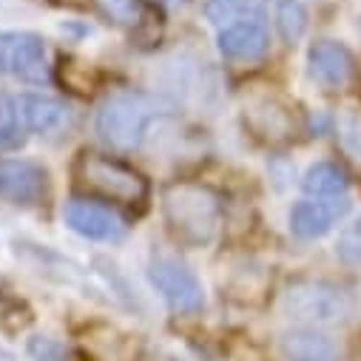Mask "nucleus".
<instances>
[{"instance_id": "obj_1", "label": "nucleus", "mask_w": 361, "mask_h": 361, "mask_svg": "<svg viewBox=\"0 0 361 361\" xmlns=\"http://www.w3.org/2000/svg\"><path fill=\"white\" fill-rule=\"evenodd\" d=\"M162 103L142 92H120L109 97L97 111V134L103 142L120 151H134L142 145L148 128L162 117Z\"/></svg>"}, {"instance_id": "obj_2", "label": "nucleus", "mask_w": 361, "mask_h": 361, "mask_svg": "<svg viewBox=\"0 0 361 361\" xmlns=\"http://www.w3.org/2000/svg\"><path fill=\"white\" fill-rule=\"evenodd\" d=\"M282 310L293 322L305 324H338L347 322L355 310V299L350 290L324 282V279H302L293 282L282 293Z\"/></svg>"}, {"instance_id": "obj_3", "label": "nucleus", "mask_w": 361, "mask_h": 361, "mask_svg": "<svg viewBox=\"0 0 361 361\" xmlns=\"http://www.w3.org/2000/svg\"><path fill=\"white\" fill-rule=\"evenodd\" d=\"M168 225L188 242H208L219 225V200L200 185H171L162 197Z\"/></svg>"}, {"instance_id": "obj_4", "label": "nucleus", "mask_w": 361, "mask_h": 361, "mask_svg": "<svg viewBox=\"0 0 361 361\" xmlns=\"http://www.w3.org/2000/svg\"><path fill=\"white\" fill-rule=\"evenodd\" d=\"M77 176L85 188L100 191L111 200H123V202H140L148 191L145 179L134 168L117 159L100 157V154H82L77 159Z\"/></svg>"}, {"instance_id": "obj_5", "label": "nucleus", "mask_w": 361, "mask_h": 361, "mask_svg": "<svg viewBox=\"0 0 361 361\" xmlns=\"http://www.w3.org/2000/svg\"><path fill=\"white\" fill-rule=\"evenodd\" d=\"M0 74H12L20 82H49V54L40 35L32 32H0Z\"/></svg>"}, {"instance_id": "obj_6", "label": "nucleus", "mask_w": 361, "mask_h": 361, "mask_svg": "<svg viewBox=\"0 0 361 361\" xmlns=\"http://www.w3.org/2000/svg\"><path fill=\"white\" fill-rule=\"evenodd\" d=\"M148 282L176 313H197L205 307V288L183 262L165 256L154 259L148 264Z\"/></svg>"}, {"instance_id": "obj_7", "label": "nucleus", "mask_w": 361, "mask_h": 361, "mask_svg": "<svg viewBox=\"0 0 361 361\" xmlns=\"http://www.w3.org/2000/svg\"><path fill=\"white\" fill-rule=\"evenodd\" d=\"M63 219L66 225L80 233L82 239H94V242H120L126 236V225L123 219L109 208V205H100V202H92V200H82V197H74L66 202L63 208Z\"/></svg>"}, {"instance_id": "obj_8", "label": "nucleus", "mask_w": 361, "mask_h": 361, "mask_svg": "<svg viewBox=\"0 0 361 361\" xmlns=\"http://www.w3.org/2000/svg\"><path fill=\"white\" fill-rule=\"evenodd\" d=\"M0 194L15 205H35L46 194V171L29 159H0Z\"/></svg>"}, {"instance_id": "obj_9", "label": "nucleus", "mask_w": 361, "mask_h": 361, "mask_svg": "<svg viewBox=\"0 0 361 361\" xmlns=\"http://www.w3.org/2000/svg\"><path fill=\"white\" fill-rule=\"evenodd\" d=\"M307 71L324 88H341L353 80V54L336 40H319L307 51Z\"/></svg>"}, {"instance_id": "obj_10", "label": "nucleus", "mask_w": 361, "mask_h": 361, "mask_svg": "<svg viewBox=\"0 0 361 361\" xmlns=\"http://www.w3.org/2000/svg\"><path fill=\"white\" fill-rule=\"evenodd\" d=\"M270 49V35L259 20H239L219 32V51L228 60L253 63Z\"/></svg>"}, {"instance_id": "obj_11", "label": "nucleus", "mask_w": 361, "mask_h": 361, "mask_svg": "<svg viewBox=\"0 0 361 361\" xmlns=\"http://www.w3.org/2000/svg\"><path fill=\"white\" fill-rule=\"evenodd\" d=\"M350 202L347 200H336V202H296L290 208V233L296 239H319L324 236L344 214H347Z\"/></svg>"}, {"instance_id": "obj_12", "label": "nucleus", "mask_w": 361, "mask_h": 361, "mask_svg": "<svg viewBox=\"0 0 361 361\" xmlns=\"http://www.w3.org/2000/svg\"><path fill=\"white\" fill-rule=\"evenodd\" d=\"M18 114L26 131L32 134H51L66 126L68 106L49 94H20L18 97Z\"/></svg>"}, {"instance_id": "obj_13", "label": "nucleus", "mask_w": 361, "mask_h": 361, "mask_svg": "<svg viewBox=\"0 0 361 361\" xmlns=\"http://www.w3.org/2000/svg\"><path fill=\"white\" fill-rule=\"evenodd\" d=\"M282 353L288 361H338V344L316 330V327H296L282 336Z\"/></svg>"}, {"instance_id": "obj_14", "label": "nucleus", "mask_w": 361, "mask_h": 361, "mask_svg": "<svg viewBox=\"0 0 361 361\" xmlns=\"http://www.w3.org/2000/svg\"><path fill=\"white\" fill-rule=\"evenodd\" d=\"M350 185L347 173L336 165V162H316L307 168V173L302 176V188L310 197H341Z\"/></svg>"}, {"instance_id": "obj_15", "label": "nucleus", "mask_w": 361, "mask_h": 361, "mask_svg": "<svg viewBox=\"0 0 361 361\" xmlns=\"http://www.w3.org/2000/svg\"><path fill=\"white\" fill-rule=\"evenodd\" d=\"M259 0H208L205 15L216 26H231L239 20H256L259 18Z\"/></svg>"}, {"instance_id": "obj_16", "label": "nucleus", "mask_w": 361, "mask_h": 361, "mask_svg": "<svg viewBox=\"0 0 361 361\" xmlns=\"http://www.w3.org/2000/svg\"><path fill=\"white\" fill-rule=\"evenodd\" d=\"M276 26H279V35L288 43H296L307 32V9L299 4V0H279Z\"/></svg>"}, {"instance_id": "obj_17", "label": "nucleus", "mask_w": 361, "mask_h": 361, "mask_svg": "<svg viewBox=\"0 0 361 361\" xmlns=\"http://www.w3.org/2000/svg\"><path fill=\"white\" fill-rule=\"evenodd\" d=\"M23 123L18 114V100L9 94H0V151L18 148L23 140Z\"/></svg>"}, {"instance_id": "obj_18", "label": "nucleus", "mask_w": 361, "mask_h": 361, "mask_svg": "<svg viewBox=\"0 0 361 361\" xmlns=\"http://www.w3.org/2000/svg\"><path fill=\"white\" fill-rule=\"evenodd\" d=\"M336 131H338L341 148L355 162H361V111L358 109H341L336 117Z\"/></svg>"}, {"instance_id": "obj_19", "label": "nucleus", "mask_w": 361, "mask_h": 361, "mask_svg": "<svg viewBox=\"0 0 361 361\" xmlns=\"http://www.w3.org/2000/svg\"><path fill=\"white\" fill-rule=\"evenodd\" d=\"M336 256L344 264H361V216L341 231L336 242Z\"/></svg>"}, {"instance_id": "obj_20", "label": "nucleus", "mask_w": 361, "mask_h": 361, "mask_svg": "<svg viewBox=\"0 0 361 361\" xmlns=\"http://www.w3.org/2000/svg\"><path fill=\"white\" fill-rule=\"evenodd\" d=\"M100 6L120 23H134L140 18V9H137V0H100Z\"/></svg>"}, {"instance_id": "obj_21", "label": "nucleus", "mask_w": 361, "mask_h": 361, "mask_svg": "<svg viewBox=\"0 0 361 361\" xmlns=\"http://www.w3.org/2000/svg\"><path fill=\"white\" fill-rule=\"evenodd\" d=\"M358 35H361V18H358Z\"/></svg>"}]
</instances>
